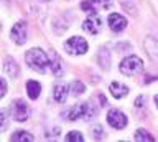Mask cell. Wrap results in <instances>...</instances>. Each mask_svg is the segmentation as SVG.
Listing matches in <instances>:
<instances>
[{
	"label": "cell",
	"mask_w": 158,
	"mask_h": 142,
	"mask_svg": "<svg viewBox=\"0 0 158 142\" xmlns=\"http://www.w3.org/2000/svg\"><path fill=\"white\" fill-rule=\"evenodd\" d=\"M155 102H156V106H158V96H155Z\"/></svg>",
	"instance_id": "24"
},
{
	"label": "cell",
	"mask_w": 158,
	"mask_h": 142,
	"mask_svg": "<svg viewBox=\"0 0 158 142\" xmlns=\"http://www.w3.org/2000/svg\"><path fill=\"white\" fill-rule=\"evenodd\" d=\"M5 71H7V73H8V75L12 76V78H17V76H18V68H17V63H15L13 60H10V58H8V60L5 61Z\"/></svg>",
	"instance_id": "13"
},
{
	"label": "cell",
	"mask_w": 158,
	"mask_h": 142,
	"mask_svg": "<svg viewBox=\"0 0 158 142\" xmlns=\"http://www.w3.org/2000/svg\"><path fill=\"white\" fill-rule=\"evenodd\" d=\"M71 91H73V94H74V96L82 94V93H84V84H82L81 81H74L73 84H71Z\"/></svg>",
	"instance_id": "17"
},
{
	"label": "cell",
	"mask_w": 158,
	"mask_h": 142,
	"mask_svg": "<svg viewBox=\"0 0 158 142\" xmlns=\"http://www.w3.org/2000/svg\"><path fill=\"white\" fill-rule=\"evenodd\" d=\"M109 27H110L112 32H122L127 27V20L122 15H118V13H112L109 17Z\"/></svg>",
	"instance_id": "9"
},
{
	"label": "cell",
	"mask_w": 158,
	"mask_h": 142,
	"mask_svg": "<svg viewBox=\"0 0 158 142\" xmlns=\"http://www.w3.org/2000/svg\"><path fill=\"white\" fill-rule=\"evenodd\" d=\"M143 70V61L140 60L138 56L135 55H130L127 56L125 60L120 63V71L127 76H132V75H137Z\"/></svg>",
	"instance_id": "3"
},
{
	"label": "cell",
	"mask_w": 158,
	"mask_h": 142,
	"mask_svg": "<svg viewBox=\"0 0 158 142\" xmlns=\"http://www.w3.org/2000/svg\"><path fill=\"white\" fill-rule=\"evenodd\" d=\"M135 139H137V140H155V137L150 136V134H147V131L138 129L137 134H135Z\"/></svg>",
	"instance_id": "16"
},
{
	"label": "cell",
	"mask_w": 158,
	"mask_h": 142,
	"mask_svg": "<svg viewBox=\"0 0 158 142\" xmlns=\"http://www.w3.org/2000/svg\"><path fill=\"white\" fill-rule=\"evenodd\" d=\"M7 94V83H5V80H2V96Z\"/></svg>",
	"instance_id": "23"
},
{
	"label": "cell",
	"mask_w": 158,
	"mask_h": 142,
	"mask_svg": "<svg viewBox=\"0 0 158 142\" xmlns=\"http://www.w3.org/2000/svg\"><path fill=\"white\" fill-rule=\"evenodd\" d=\"M69 121H77V119H82V117H91V116H96V111L89 106V102H82V104H74L71 106L69 109L66 111V114Z\"/></svg>",
	"instance_id": "2"
},
{
	"label": "cell",
	"mask_w": 158,
	"mask_h": 142,
	"mask_svg": "<svg viewBox=\"0 0 158 142\" xmlns=\"http://www.w3.org/2000/svg\"><path fill=\"white\" fill-rule=\"evenodd\" d=\"M27 91H28V96L31 97V99H36L40 96V91H41V86H40L36 81H28L27 83Z\"/></svg>",
	"instance_id": "12"
},
{
	"label": "cell",
	"mask_w": 158,
	"mask_h": 142,
	"mask_svg": "<svg viewBox=\"0 0 158 142\" xmlns=\"http://www.w3.org/2000/svg\"><path fill=\"white\" fill-rule=\"evenodd\" d=\"M84 137L79 134V132H76V131H73V132H69V134L66 136V140H82Z\"/></svg>",
	"instance_id": "20"
},
{
	"label": "cell",
	"mask_w": 158,
	"mask_h": 142,
	"mask_svg": "<svg viewBox=\"0 0 158 142\" xmlns=\"http://www.w3.org/2000/svg\"><path fill=\"white\" fill-rule=\"evenodd\" d=\"M142 104H143V96H138L137 101H135V106L137 107H142Z\"/></svg>",
	"instance_id": "22"
},
{
	"label": "cell",
	"mask_w": 158,
	"mask_h": 142,
	"mask_svg": "<svg viewBox=\"0 0 158 142\" xmlns=\"http://www.w3.org/2000/svg\"><path fill=\"white\" fill-rule=\"evenodd\" d=\"M94 136H96L97 139H101V137H102V127H101V126H96V127H94Z\"/></svg>",
	"instance_id": "21"
},
{
	"label": "cell",
	"mask_w": 158,
	"mask_h": 142,
	"mask_svg": "<svg viewBox=\"0 0 158 142\" xmlns=\"http://www.w3.org/2000/svg\"><path fill=\"white\" fill-rule=\"evenodd\" d=\"M51 70H53V73H54L56 76H61L63 73H64L63 66H61V61H59L58 56H54V60H53V63H51Z\"/></svg>",
	"instance_id": "15"
},
{
	"label": "cell",
	"mask_w": 158,
	"mask_h": 142,
	"mask_svg": "<svg viewBox=\"0 0 158 142\" xmlns=\"http://www.w3.org/2000/svg\"><path fill=\"white\" fill-rule=\"evenodd\" d=\"M64 50L71 55H82L87 51V41L82 37H73L64 43Z\"/></svg>",
	"instance_id": "4"
},
{
	"label": "cell",
	"mask_w": 158,
	"mask_h": 142,
	"mask_svg": "<svg viewBox=\"0 0 158 142\" xmlns=\"http://www.w3.org/2000/svg\"><path fill=\"white\" fill-rule=\"evenodd\" d=\"M25 61H27V65L31 68V70L38 71V73H44L48 65H49V60H48L46 53H44L43 50H38V48L30 50L27 55H25Z\"/></svg>",
	"instance_id": "1"
},
{
	"label": "cell",
	"mask_w": 158,
	"mask_h": 142,
	"mask_svg": "<svg viewBox=\"0 0 158 142\" xmlns=\"http://www.w3.org/2000/svg\"><path fill=\"white\" fill-rule=\"evenodd\" d=\"M99 63H101L102 68H109V51L107 50H102L101 51V56H99Z\"/></svg>",
	"instance_id": "18"
},
{
	"label": "cell",
	"mask_w": 158,
	"mask_h": 142,
	"mask_svg": "<svg viewBox=\"0 0 158 142\" xmlns=\"http://www.w3.org/2000/svg\"><path fill=\"white\" fill-rule=\"evenodd\" d=\"M10 114H12L13 119L18 121V122L27 121L28 119V106L25 104V101L17 99L15 102H12V106H10Z\"/></svg>",
	"instance_id": "5"
},
{
	"label": "cell",
	"mask_w": 158,
	"mask_h": 142,
	"mask_svg": "<svg viewBox=\"0 0 158 142\" xmlns=\"http://www.w3.org/2000/svg\"><path fill=\"white\" fill-rule=\"evenodd\" d=\"M10 35H12L13 41L17 43V45H23V43L27 41V23L25 22L15 23V27L12 28Z\"/></svg>",
	"instance_id": "7"
},
{
	"label": "cell",
	"mask_w": 158,
	"mask_h": 142,
	"mask_svg": "<svg viewBox=\"0 0 158 142\" xmlns=\"http://www.w3.org/2000/svg\"><path fill=\"white\" fill-rule=\"evenodd\" d=\"M107 122L114 129H123L127 126V116L118 109H110L107 114Z\"/></svg>",
	"instance_id": "6"
},
{
	"label": "cell",
	"mask_w": 158,
	"mask_h": 142,
	"mask_svg": "<svg viewBox=\"0 0 158 142\" xmlns=\"http://www.w3.org/2000/svg\"><path fill=\"white\" fill-rule=\"evenodd\" d=\"M96 8H107L112 5V0H91Z\"/></svg>",
	"instance_id": "19"
},
{
	"label": "cell",
	"mask_w": 158,
	"mask_h": 142,
	"mask_svg": "<svg viewBox=\"0 0 158 142\" xmlns=\"http://www.w3.org/2000/svg\"><path fill=\"white\" fill-rule=\"evenodd\" d=\"M12 140H35V137L31 134H28V132H25V131H17L12 136Z\"/></svg>",
	"instance_id": "14"
},
{
	"label": "cell",
	"mask_w": 158,
	"mask_h": 142,
	"mask_svg": "<svg viewBox=\"0 0 158 142\" xmlns=\"http://www.w3.org/2000/svg\"><path fill=\"white\" fill-rule=\"evenodd\" d=\"M109 89H110L112 96H114V97H117V99H122V97H125V96H127V93H128V88H127V86H123L122 83H112Z\"/></svg>",
	"instance_id": "10"
},
{
	"label": "cell",
	"mask_w": 158,
	"mask_h": 142,
	"mask_svg": "<svg viewBox=\"0 0 158 142\" xmlns=\"http://www.w3.org/2000/svg\"><path fill=\"white\" fill-rule=\"evenodd\" d=\"M54 99H56L58 102H64L68 97V88L63 86V84H58L56 88H54V93H53Z\"/></svg>",
	"instance_id": "11"
},
{
	"label": "cell",
	"mask_w": 158,
	"mask_h": 142,
	"mask_svg": "<svg viewBox=\"0 0 158 142\" xmlns=\"http://www.w3.org/2000/svg\"><path fill=\"white\" fill-rule=\"evenodd\" d=\"M84 30L87 33H91V35H96V33L101 32V27H102V22L101 18L97 17V13H89L87 20L84 22Z\"/></svg>",
	"instance_id": "8"
}]
</instances>
